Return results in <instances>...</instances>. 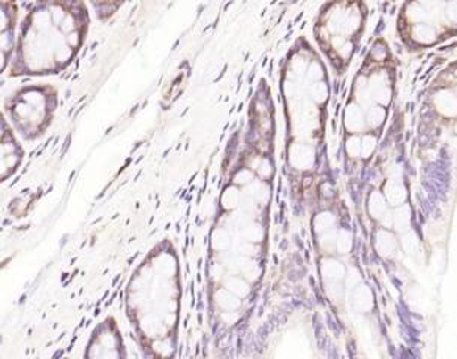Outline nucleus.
I'll use <instances>...</instances> for the list:
<instances>
[{
	"label": "nucleus",
	"instance_id": "nucleus-4",
	"mask_svg": "<svg viewBox=\"0 0 457 359\" xmlns=\"http://www.w3.org/2000/svg\"><path fill=\"white\" fill-rule=\"evenodd\" d=\"M125 303L143 349L152 356H171L178 340L182 281L179 257L170 241L154 246L137 266Z\"/></svg>",
	"mask_w": 457,
	"mask_h": 359
},
{
	"label": "nucleus",
	"instance_id": "nucleus-3",
	"mask_svg": "<svg viewBox=\"0 0 457 359\" xmlns=\"http://www.w3.org/2000/svg\"><path fill=\"white\" fill-rule=\"evenodd\" d=\"M85 0H35L20 20L11 77H50L77 59L89 35Z\"/></svg>",
	"mask_w": 457,
	"mask_h": 359
},
{
	"label": "nucleus",
	"instance_id": "nucleus-2",
	"mask_svg": "<svg viewBox=\"0 0 457 359\" xmlns=\"http://www.w3.org/2000/svg\"><path fill=\"white\" fill-rule=\"evenodd\" d=\"M330 96L326 63L308 37H297L285 54L279 75L284 169L295 196L311 191L321 169Z\"/></svg>",
	"mask_w": 457,
	"mask_h": 359
},
{
	"label": "nucleus",
	"instance_id": "nucleus-11",
	"mask_svg": "<svg viewBox=\"0 0 457 359\" xmlns=\"http://www.w3.org/2000/svg\"><path fill=\"white\" fill-rule=\"evenodd\" d=\"M87 356H123V340L112 319L101 323L87 345Z\"/></svg>",
	"mask_w": 457,
	"mask_h": 359
},
{
	"label": "nucleus",
	"instance_id": "nucleus-1",
	"mask_svg": "<svg viewBox=\"0 0 457 359\" xmlns=\"http://www.w3.org/2000/svg\"><path fill=\"white\" fill-rule=\"evenodd\" d=\"M275 177V101L270 86L262 79L212 228L211 298L222 317L245 312L262 281Z\"/></svg>",
	"mask_w": 457,
	"mask_h": 359
},
{
	"label": "nucleus",
	"instance_id": "nucleus-7",
	"mask_svg": "<svg viewBox=\"0 0 457 359\" xmlns=\"http://www.w3.org/2000/svg\"><path fill=\"white\" fill-rule=\"evenodd\" d=\"M59 92L48 83L21 86L6 98L4 116L20 140L35 141L52 126Z\"/></svg>",
	"mask_w": 457,
	"mask_h": 359
},
{
	"label": "nucleus",
	"instance_id": "nucleus-5",
	"mask_svg": "<svg viewBox=\"0 0 457 359\" xmlns=\"http://www.w3.org/2000/svg\"><path fill=\"white\" fill-rule=\"evenodd\" d=\"M395 94V74L387 44L378 39L355 75L342 116L345 158L369 160L378 149Z\"/></svg>",
	"mask_w": 457,
	"mask_h": 359
},
{
	"label": "nucleus",
	"instance_id": "nucleus-9",
	"mask_svg": "<svg viewBox=\"0 0 457 359\" xmlns=\"http://www.w3.org/2000/svg\"><path fill=\"white\" fill-rule=\"evenodd\" d=\"M19 24L20 8L17 0H0V75L10 69Z\"/></svg>",
	"mask_w": 457,
	"mask_h": 359
},
{
	"label": "nucleus",
	"instance_id": "nucleus-6",
	"mask_svg": "<svg viewBox=\"0 0 457 359\" xmlns=\"http://www.w3.org/2000/svg\"><path fill=\"white\" fill-rule=\"evenodd\" d=\"M368 21L364 0H327L313 20V39L335 74H345Z\"/></svg>",
	"mask_w": 457,
	"mask_h": 359
},
{
	"label": "nucleus",
	"instance_id": "nucleus-13",
	"mask_svg": "<svg viewBox=\"0 0 457 359\" xmlns=\"http://www.w3.org/2000/svg\"><path fill=\"white\" fill-rule=\"evenodd\" d=\"M386 193H387L388 201L395 204V206H396V204H402L403 200H405V191H403L397 183H390Z\"/></svg>",
	"mask_w": 457,
	"mask_h": 359
},
{
	"label": "nucleus",
	"instance_id": "nucleus-12",
	"mask_svg": "<svg viewBox=\"0 0 457 359\" xmlns=\"http://www.w3.org/2000/svg\"><path fill=\"white\" fill-rule=\"evenodd\" d=\"M127 0H89L90 10L101 23H107L120 11Z\"/></svg>",
	"mask_w": 457,
	"mask_h": 359
},
{
	"label": "nucleus",
	"instance_id": "nucleus-10",
	"mask_svg": "<svg viewBox=\"0 0 457 359\" xmlns=\"http://www.w3.org/2000/svg\"><path fill=\"white\" fill-rule=\"evenodd\" d=\"M23 159V145L0 111V186L19 171Z\"/></svg>",
	"mask_w": 457,
	"mask_h": 359
},
{
	"label": "nucleus",
	"instance_id": "nucleus-8",
	"mask_svg": "<svg viewBox=\"0 0 457 359\" xmlns=\"http://www.w3.org/2000/svg\"><path fill=\"white\" fill-rule=\"evenodd\" d=\"M402 39L429 47L457 32V0H406L399 14Z\"/></svg>",
	"mask_w": 457,
	"mask_h": 359
}]
</instances>
